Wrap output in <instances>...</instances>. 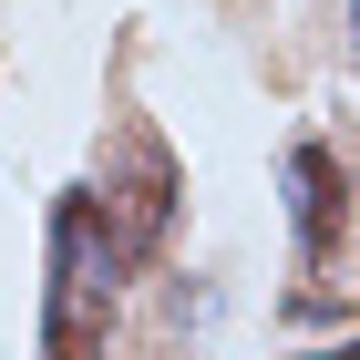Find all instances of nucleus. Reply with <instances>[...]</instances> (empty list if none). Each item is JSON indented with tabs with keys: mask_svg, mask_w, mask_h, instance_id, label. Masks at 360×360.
Wrapping results in <instances>:
<instances>
[{
	"mask_svg": "<svg viewBox=\"0 0 360 360\" xmlns=\"http://www.w3.org/2000/svg\"><path fill=\"white\" fill-rule=\"evenodd\" d=\"M113 330V248L93 195L52 206V288H41V360H103Z\"/></svg>",
	"mask_w": 360,
	"mask_h": 360,
	"instance_id": "f257e3e1",
	"label": "nucleus"
},
{
	"mask_svg": "<svg viewBox=\"0 0 360 360\" xmlns=\"http://www.w3.org/2000/svg\"><path fill=\"white\" fill-rule=\"evenodd\" d=\"M175 195H186V175H175L165 134H124V175H103V195H93V217H103V248H113V268H144V257L165 248V226H175Z\"/></svg>",
	"mask_w": 360,
	"mask_h": 360,
	"instance_id": "f03ea898",
	"label": "nucleus"
},
{
	"mask_svg": "<svg viewBox=\"0 0 360 360\" xmlns=\"http://www.w3.org/2000/svg\"><path fill=\"white\" fill-rule=\"evenodd\" d=\"M288 195H299V257L330 268V257H340V226H350V186H340V155H330V144H288Z\"/></svg>",
	"mask_w": 360,
	"mask_h": 360,
	"instance_id": "7ed1b4c3",
	"label": "nucleus"
},
{
	"mask_svg": "<svg viewBox=\"0 0 360 360\" xmlns=\"http://www.w3.org/2000/svg\"><path fill=\"white\" fill-rule=\"evenodd\" d=\"M350 31H360V0H350Z\"/></svg>",
	"mask_w": 360,
	"mask_h": 360,
	"instance_id": "20e7f679",
	"label": "nucleus"
}]
</instances>
